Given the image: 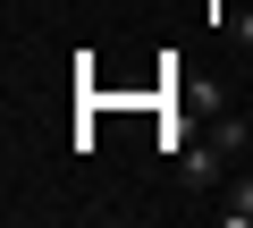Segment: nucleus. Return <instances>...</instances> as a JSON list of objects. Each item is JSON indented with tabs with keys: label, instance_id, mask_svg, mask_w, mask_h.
<instances>
[{
	"label": "nucleus",
	"instance_id": "f257e3e1",
	"mask_svg": "<svg viewBox=\"0 0 253 228\" xmlns=\"http://www.w3.org/2000/svg\"><path fill=\"white\" fill-rule=\"evenodd\" d=\"M219 161H228V152H219L211 136H203V144H186V152H177V186H194V194H203V186H219Z\"/></svg>",
	"mask_w": 253,
	"mask_h": 228
},
{
	"label": "nucleus",
	"instance_id": "f03ea898",
	"mask_svg": "<svg viewBox=\"0 0 253 228\" xmlns=\"http://www.w3.org/2000/svg\"><path fill=\"white\" fill-rule=\"evenodd\" d=\"M219 220H228V228H253V178H228V194H219Z\"/></svg>",
	"mask_w": 253,
	"mask_h": 228
},
{
	"label": "nucleus",
	"instance_id": "7ed1b4c3",
	"mask_svg": "<svg viewBox=\"0 0 253 228\" xmlns=\"http://www.w3.org/2000/svg\"><path fill=\"white\" fill-rule=\"evenodd\" d=\"M211 144H219V152H228V161H236V152H245V144H253V127H245V119H219V127H211Z\"/></svg>",
	"mask_w": 253,
	"mask_h": 228
},
{
	"label": "nucleus",
	"instance_id": "20e7f679",
	"mask_svg": "<svg viewBox=\"0 0 253 228\" xmlns=\"http://www.w3.org/2000/svg\"><path fill=\"white\" fill-rule=\"evenodd\" d=\"M219 26H228V43H236V51H253V9H228Z\"/></svg>",
	"mask_w": 253,
	"mask_h": 228
}]
</instances>
